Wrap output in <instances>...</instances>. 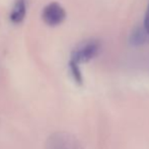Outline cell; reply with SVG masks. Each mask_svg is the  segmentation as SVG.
Segmentation results:
<instances>
[{"instance_id":"cell-1","label":"cell","mask_w":149,"mask_h":149,"mask_svg":"<svg viewBox=\"0 0 149 149\" xmlns=\"http://www.w3.org/2000/svg\"><path fill=\"white\" fill-rule=\"evenodd\" d=\"M46 149H83V147L73 135L58 132L49 137L46 142Z\"/></svg>"},{"instance_id":"cell-2","label":"cell","mask_w":149,"mask_h":149,"mask_svg":"<svg viewBox=\"0 0 149 149\" xmlns=\"http://www.w3.org/2000/svg\"><path fill=\"white\" fill-rule=\"evenodd\" d=\"M100 49V44L97 41H93V40L88 41L73 52L71 60L78 63V64L82 62H87L97 55Z\"/></svg>"},{"instance_id":"cell-3","label":"cell","mask_w":149,"mask_h":149,"mask_svg":"<svg viewBox=\"0 0 149 149\" xmlns=\"http://www.w3.org/2000/svg\"><path fill=\"white\" fill-rule=\"evenodd\" d=\"M42 16L46 24L51 26H55L64 22L66 17V12L59 3L52 2L44 8Z\"/></svg>"},{"instance_id":"cell-4","label":"cell","mask_w":149,"mask_h":149,"mask_svg":"<svg viewBox=\"0 0 149 149\" xmlns=\"http://www.w3.org/2000/svg\"><path fill=\"white\" fill-rule=\"evenodd\" d=\"M130 44L134 47H139V46L145 45L149 41V36L146 31L144 26H135L130 35Z\"/></svg>"},{"instance_id":"cell-5","label":"cell","mask_w":149,"mask_h":149,"mask_svg":"<svg viewBox=\"0 0 149 149\" xmlns=\"http://www.w3.org/2000/svg\"><path fill=\"white\" fill-rule=\"evenodd\" d=\"M26 12V0H16L13 8H12L10 19L13 24H20L24 20Z\"/></svg>"},{"instance_id":"cell-6","label":"cell","mask_w":149,"mask_h":149,"mask_svg":"<svg viewBox=\"0 0 149 149\" xmlns=\"http://www.w3.org/2000/svg\"><path fill=\"white\" fill-rule=\"evenodd\" d=\"M78 65H79L78 63L70 60L69 66H70V71H71V74H72V77L78 84H81L82 83V75H81L80 69H79Z\"/></svg>"},{"instance_id":"cell-7","label":"cell","mask_w":149,"mask_h":149,"mask_svg":"<svg viewBox=\"0 0 149 149\" xmlns=\"http://www.w3.org/2000/svg\"><path fill=\"white\" fill-rule=\"evenodd\" d=\"M144 28H145L146 31H147L148 36H149V3L147 6V10H146V14H145V19H144Z\"/></svg>"}]
</instances>
